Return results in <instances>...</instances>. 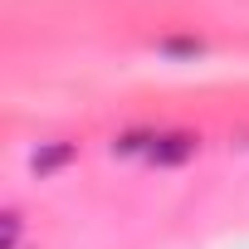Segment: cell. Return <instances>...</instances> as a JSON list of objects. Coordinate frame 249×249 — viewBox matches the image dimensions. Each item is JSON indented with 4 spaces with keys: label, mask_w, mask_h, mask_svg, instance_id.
Instances as JSON below:
<instances>
[{
    "label": "cell",
    "mask_w": 249,
    "mask_h": 249,
    "mask_svg": "<svg viewBox=\"0 0 249 249\" xmlns=\"http://www.w3.org/2000/svg\"><path fill=\"white\" fill-rule=\"evenodd\" d=\"M196 152V137L191 132H166V137H152V147H147V157L157 161V166H176V161H186Z\"/></svg>",
    "instance_id": "obj_1"
},
{
    "label": "cell",
    "mask_w": 249,
    "mask_h": 249,
    "mask_svg": "<svg viewBox=\"0 0 249 249\" xmlns=\"http://www.w3.org/2000/svg\"><path fill=\"white\" fill-rule=\"evenodd\" d=\"M73 161V147L69 142H54V147H39L35 157H30V166H35V176H49V171H59V166H69Z\"/></svg>",
    "instance_id": "obj_2"
},
{
    "label": "cell",
    "mask_w": 249,
    "mask_h": 249,
    "mask_svg": "<svg viewBox=\"0 0 249 249\" xmlns=\"http://www.w3.org/2000/svg\"><path fill=\"white\" fill-rule=\"evenodd\" d=\"M5 249H20V215H5Z\"/></svg>",
    "instance_id": "obj_3"
},
{
    "label": "cell",
    "mask_w": 249,
    "mask_h": 249,
    "mask_svg": "<svg viewBox=\"0 0 249 249\" xmlns=\"http://www.w3.org/2000/svg\"><path fill=\"white\" fill-rule=\"evenodd\" d=\"M166 49H171V54H200V44H191V39H171Z\"/></svg>",
    "instance_id": "obj_4"
}]
</instances>
